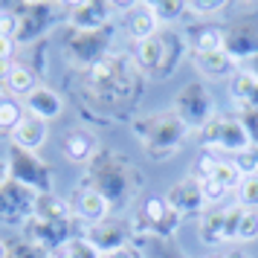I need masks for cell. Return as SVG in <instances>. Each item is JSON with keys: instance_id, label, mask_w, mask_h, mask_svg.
<instances>
[{"instance_id": "1", "label": "cell", "mask_w": 258, "mask_h": 258, "mask_svg": "<svg viewBox=\"0 0 258 258\" xmlns=\"http://www.w3.org/2000/svg\"><path fill=\"white\" fill-rule=\"evenodd\" d=\"M140 67L128 55H107L90 67L87 87L99 105H128L140 93Z\"/></svg>"}, {"instance_id": "2", "label": "cell", "mask_w": 258, "mask_h": 258, "mask_svg": "<svg viewBox=\"0 0 258 258\" xmlns=\"http://www.w3.org/2000/svg\"><path fill=\"white\" fill-rule=\"evenodd\" d=\"M93 191H99L107 200V206H125L131 200V195L140 186V174L134 171V165L110 151H99L90 160L87 168V183Z\"/></svg>"}, {"instance_id": "3", "label": "cell", "mask_w": 258, "mask_h": 258, "mask_svg": "<svg viewBox=\"0 0 258 258\" xmlns=\"http://www.w3.org/2000/svg\"><path fill=\"white\" fill-rule=\"evenodd\" d=\"M134 134L142 140V151L151 160H168L183 145L188 128L177 113H151L134 122Z\"/></svg>"}, {"instance_id": "4", "label": "cell", "mask_w": 258, "mask_h": 258, "mask_svg": "<svg viewBox=\"0 0 258 258\" xmlns=\"http://www.w3.org/2000/svg\"><path fill=\"white\" fill-rule=\"evenodd\" d=\"M183 52H186V38H180L177 32H171V29H160L154 38L137 44L134 61H137L140 73L165 79V76L174 73V67L180 64V58H183Z\"/></svg>"}, {"instance_id": "5", "label": "cell", "mask_w": 258, "mask_h": 258, "mask_svg": "<svg viewBox=\"0 0 258 258\" xmlns=\"http://www.w3.org/2000/svg\"><path fill=\"white\" fill-rule=\"evenodd\" d=\"M6 165H9V180L21 183V186L32 188L35 195H52V174L44 160H38L35 151H24L18 145H9L6 154Z\"/></svg>"}, {"instance_id": "6", "label": "cell", "mask_w": 258, "mask_h": 258, "mask_svg": "<svg viewBox=\"0 0 258 258\" xmlns=\"http://www.w3.org/2000/svg\"><path fill=\"white\" fill-rule=\"evenodd\" d=\"M174 113L183 119L188 131H203L215 119V99L203 82L186 84L174 99Z\"/></svg>"}, {"instance_id": "7", "label": "cell", "mask_w": 258, "mask_h": 258, "mask_svg": "<svg viewBox=\"0 0 258 258\" xmlns=\"http://www.w3.org/2000/svg\"><path fill=\"white\" fill-rule=\"evenodd\" d=\"M200 140L209 151L221 154H241L246 148H252V140H249L241 116H215L200 131Z\"/></svg>"}, {"instance_id": "8", "label": "cell", "mask_w": 258, "mask_h": 258, "mask_svg": "<svg viewBox=\"0 0 258 258\" xmlns=\"http://www.w3.org/2000/svg\"><path fill=\"white\" fill-rule=\"evenodd\" d=\"M113 47V29H93V32H70L64 38V52L67 58L84 67H93L99 61H105Z\"/></svg>"}, {"instance_id": "9", "label": "cell", "mask_w": 258, "mask_h": 258, "mask_svg": "<svg viewBox=\"0 0 258 258\" xmlns=\"http://www.w3.org/2000/svg\"><path fill=\"white\" fill-rule=\"evenodd\" d=\"M223 52L232 61L258 58V12L241 15L223 29Z\"/></svg>"}, {"instance_id": "10", "label": "cell", "mask_w": 258, "mask_h": 258, "mask_svg": "<svg viewBox=\"0 0 258 258\" xmlns=\"http://www.w3.org/2000/svg\"><path fill=\"white\" fill-rule=\"evenodd\" d=\"M241 212H244L241 206H235V209H206L203 215H200L198 238L206 246H221V244L235 241Z\"/></svg>"}, {"instance_id": "11", "label": "cell", "mask_w": 258, "mask_h": 258, "mask_svg": "<svg viewBox=\"0 0 258 258\" xmlns=\"http://www.w3.org/2000/svg\"><path fill=\"white\" fill-rule=\"evenodd\" d=\"M35 198L38 195L32 188L9 180L6 186L0 188V223L3 226H21V223H26L32 218V212H35Z\"/></svg>"}, {"instance_id": "12", "label": "cell", "mask_w": 258, "mask_h": 258, "mask_svg": "<svg viewBox=\"0 0 258 258\" xmlns=\"http://www.w3.org/2000/svg\"><path fill=\"white\" fill-rule=\"evenodd\" d=\"M165 203L171 206V212H177L180 218H200L206 209V200H203V186L195 177H186L168 188Z\"/></svg>"}, {"instance_id": "13", "label": "cell", "mask_w": 258, "mask_h": 258, "mask_svg": "<svg viewBox=\"0 0 258 258\" xmlns=\"http://www.w3.org/2000/svg\"><path fill=\"white\" fill-rule=\"evenodd\" d=\"M52 12H55L52 3H21V6L15 9V15H18V35H15V44H32V41L49 26Z\"/></svg>"}, {"instance_id": "14", "label": "cell", "mask_w": 258, "mask_h": 258, "mask_svg": "<svg viewBox=\"0 0 258 258\" xmlns=\"http://www.w3.org/2000/svg\"><path fill=\"white\" fill-rule=\"evenodd\" d=\"M70 226L73 221H38V218H29L26 221V241L38 244L41 249H47L52 255L55 249H61V246H67L73 241Z\"/></svg>"}, {"instance_id": "15", "label": "cell", "mask_w": 258, "mask_h": 258, "mask_svg": "<svg viewBox=\"0 0 258 258\" xmlns=\"http://www.w3.org/2000/svg\"><path fill=\"white\" fill-rule=\"evenodd\" d=\"M110 3L105 0H82V3H73L70 15H67V24L73 32H93V29H105L110 26Z\"/></svg>"}, {"instance_id": "16", "label": "cell", "mask_w": 258, "mask_h": 258, "mask_svg": "<svg viewBox=\"0 0 258 258\" xmlns=\"http://www.w3.org/2000/svg\"><path fill=\"white\" fill-rule=\"evenodd\" d=\"M142 226L145 229H151L154 235H163V238H171L177 229V223H180V215L171 212V206L165 203V198H145L142 200Z\"/></svg>"}, {"instance_id": "17", "label": "cell", "mask_w": 258, "mask_h": 258, "mask_svg": "<svg viewBox=\"0 0 258 258\" xmlns=\"http://www.w3.org/2000/svg\"><path fill=\"white\" fill-rule=\"evenodd\" d=\"M70 212H73V218H79L82 223L96 226V223L107 221V212H110V206H107V200L102 198L99 191H93L90 186H79L76 191H73Z\"/></svg>"}, {"instance_id": "18", "label": "cell", "mask_w": 258, "mask_h": 258, "mask_svg": "<svg viewBox=\"0 0 258 258\" xmlns=\"http://www.w3.org/2000/svg\"><path fill=\"white\" fill-rule=\"evenodd\" d=\"M122 21H125V32H128L137 44H142V41H148V38H154L160 32V21L154 18L148 3H134V6H128Z\"/></svg>"}, {"instance_id": "19", "label": "cell", "mask_w": 258, "mask_h": 258, "mask_svg": "<svg viewBox=\"0 0 258 258\" xmlns=\"http://www.w3.org/2000/svg\"><path fill=\"white\" fill-rule=\"evenodd\" d=\"M26 110H29V116L41 119V122H52V119L61 116V110H64V102H61V96L47 87V84H38L32 93L24 99Z\"/></svg>"}, {"instance_id": "20", "label": "cell", "mask_w": 258, "mask_h": 258, "mask_svg": "<svg viewBox=\"0 0 258 258\" xmlns=\"http://www.w3.org/2000/svg\"><path fill=\"white\" fill-rule=\"evenodd\" d=\"M87 241L102 252V255H110L116 249H125V229L119 221H102L96 226H87Z\"/></svg>"}, {"instance_id": "21", "label": "cell", "mask_w": 258, "mask_h": 258, "mask_svg": "<svg viewBox=\"0 0 258 258\" xmlns=\"http://www.w3.org/2000/svg\"><path fill=\"white\" fill-rule=\"evenodd\" d=\"M96 154H99V140H96L93 131L87 128H73L64 137V157L70 163H90Z\"/></svg>"}, {"instance_id": "22", "label": "cell", "mask_w": 258, "mask_h": 258, "mask_svg": "<svg viewBox=\"0 0 258 258\" xmlns=\"http://www.w3.org/2000/svg\"><path fill=\"white\" fill-rule=\"evenodd\" d=\"M49 131H47V122H41L35 116H24L21 125L12 131V145L24 148V151H38L44 142H47Z\"/></svg>"}, {"instance_id": "23", "label": "cell", "mask_w": 258, "mask_h": 258, "mask_svg": "<svg viewBox=\"0 0 258 258\" xmlns=\"http://www.w3.org/2000/svg\"><path fill=\"white\" fill-rule=\"evenodd\" d=\"M229 96L238 102V107L258 110V76L249 70H238L229 82Z\"/></svg>"}, {"instance_id": "24", "label": "cell", "mask_w": 258, "mask_h": 258, "mask_svg": "<svg viewBox=\"0 0 258 258\" xmlns=\"http://www.w3.org/2000/svg\"><path fill=\"white\" fill-rule=\"evenodd\" d=\"M191 58H195V67L200 70V76H206V79H226L229 73H238L235 70V64L238 61H232L223 49H218V52H191Z\"/></svg>"}, {"instance_id": "25", "label": "cell", "mask_w": 258, "mask_h": 258, "mask_svg": "<svg viewBox=\"0 0 258 258\" xmlns=\"http://www.w3.org/2000/svg\"><path fill=\"white\" fill-rule=\"evenodd\" d=\"M32 218H38V221H73V212L70 203L58 195H38Z\"/></svg>"}, {"instance_id": "26", "label": "cell", "mask_w": 258, "mask_h": 258, "mask_svg": "<svg viewBox=\"0 0 258 258\" xmlns=\"http://www.w3.org/2000/svg\"><path fill=\"white\" fill-rule=\"evenodd\" d=\"M186 41L191 52H218V49H223V29H218V26H191Z\"/></svg>"}, {"instance_id": "27", "label": "cell", "mask_w": 258, "mask_h": 258, "mask_svg": "<svg viewBox=\"0 0 258 258\" xmlns=\"http://www.w3.org/2000/svg\"><path fill=\"white\" fill-rule=\"evenodd\" d=\"M35 87H38L35 73L29 70L26 64H15V61H12V67H9V73H6V90L26 99V96L32 93Z\"/></svg>"}, {"instance_id": "28", "label": "cell", "mask_w": 258, "mask_h": 258, "mask_svg": "<svg viewBox=\"0 0 258 258\" xmlns=\"http://www.w3.org/2000/svg\"><path fill=\"white\" fill-rule=\"evenodd\" d=\"M206 180H212L215 186H221L223 191H232V188L241 186L244 174L238 171V165H235L232 160H218V163H215V168H212V174L206 177Z\"/></svg>"}, {"instance_id": "29", "label": "cell", "mask_w": 258, "mask_h": 258, "mask_svg": "<svg viewBox=\"0 0 258 258\" xmlns=\"http://www.w3.org/2000/svg\"><path fill=\"white\" fill-rule=\"evenodd\" d=\"M148 6H151L154 18H157L160 24H174V21H180L183 12H186V3H183V0H157V3H148Z\"/></svg>"}, {"instance_id": "30", "label": "cell", "mask_w": 258, "mask_h": 258, "mask_svg": "<svg viewBox=\"0 0 258 258\" xmlns=\"http://www.w3.org/2000/svg\"><path fill=\"white\" fill-rule=\"evenodd\" d=\"M235 241H238V244H252V241H258V209H244L241 212Z\"/></svg>"}, {"instance_id": "31", "label": "cell", "mask_w": 258, "mask_h": 258, "mask_svg": "<svg viewBox=\"0 0 258 258\" xmlns=\"http://www.w3.org/2000/svg\"><path fill=\"white\" fill-rule=\"evenodd\" d=\"M21 119H24V110L15 99H0V134L12 137V131L21 125Z\"/></svg>"}, {"instance_id": "32", "label": "cell", "mask_w": 258, "mask_h": 258, "mask_svg": "<svg viewBox=\"0 0 258 258\" xmlns=\"http://www.w3.org/2000/svg\"><path fill=\"white\" fill-rule=\"evenodd\" d=\"M238 203H241V209H258V174H249L241 180Z\"/></svg>"}, {"instance_id": "33", "label": "cell", "mask_w": 258, "mask_h": 258, "mask_svg": "<svg viewBox=\"0 0 258 258\" xmlns=\"http://www.w3.org/2000/svg\"><path fill=\"white\" fill-rule=\"evenodd\" d=\"M6 258H52V255L47 249H41L38 244H32V241H18V244L9 246Z\"/></svg>"}, {"instance_id": "34", "label": "cell", "mask_w": 258, "mask_h": 258, "mask_svg": "<svg viewBox=\"0 0 258 258\" xmlns=\"http://www.w3.org/2000/svg\"><path fill=\"white\" fill-rule=\"evenodd\" d=\"M232 163L238 165V171L244 177L258 174V145H252V148H246V151H241V154H235Z\"/></svg>"}, {"instance_id": "35", "label": "cell", "mask_w": 258, "mask_h": 258, "mask_svg": "<svg viewBox=\"0 0 258 258\" xmlns=\"http://www.w3.org/2000/svg\"><path fill=\"white\" fill-rule=\"evenodd\" d=\"M64 249H67V255L70 258H102V252H99L87 238H73Z\"/></svg>"}, {"instance_id": "36", "label": "cell", "mask_w": 258, "mask_h": 258, "mask_svg": "<svg viewBox=\"0 0 258 258\" xmlns=\"http://www.w3.org/2000/svg\"><path fill=\"white\" fill-rule=\"evenodd\" d=\"M226 6L223 0H209V3H203V0H191V3H186V12L198 15V18H206V15H218Z\"/></svg>"}, {"instance_id": "37", "label": "cell", "mask_w": 258, "mask_h": 258, "mask_svg": "<svg viewBox=\"0 0 258 258\" xmlns=\"http://www.w3.org/2000/svg\"><path fill=\"white\" fill-rule=\"evenodd\" d=\"M0 35L3 38H12L18 35V15L12 9H0Z\"/></svg>"}, {"instance_id": "38", "label": "cell", "mask_w": 258, "mask_h": 258, "mask_svg": "<svg viewBox=\"0 0 258 258\" xmlns=\"http://www.w3.org/2000/svg\"><path fill=\"white\" fill-rule=\"evenodd\" d=\"M200 186H203V200H206V209H209V206H218V203H221V200L229 195V191H223L221 186H215L212 180H200Z\"/></svg>"}, {"instance_id": "39", "label": "cell", "mask_w": 258, "mask_h": 258, "mask_svg": "<svg viewBox=\"0 0 258 258\" xmlns=\"http://www.w3.org/2000/svg\"><path fill=\"white\" fill-rule=\"evenodd\" d=\"M241 122H244V128H246V134H249L252 145H258V110H244V113H241Z\"/></svg>"}, {"instance_id": "40", "label": "cell", "mask_w": 258, "mask_h": 258, "mask_svg": "<svg viewBox=\"0 0 258 258\" xmlns=\"http://www.w3.org/2000/svg\"><path fill=\"white\" fill-rule=\"evenodd\" d=\"M12 52H15V41L0 35V61H12Z\"/></svg>"}, {"instance_id": "41", "label": "cell", "mask_w": 258, "mask_h": 258, "mask_svg": "<svg viewBox=\"0 0 258 258\" xmlns=\"http://www.w3.org/2000/svg\"><path fill=\"white\" fill-rule=\"evenodd\" d=\"M9 183V165H6V160H0V188Z\"/></svg>"}, {"instance_id": "42", "label": "cell", "mask_w": 258, "mask_h": 258, "mask_svg": "<svg viewBox=\"0 0 258 258\" xmlns=\"http://www.w3.org/2000/svg\"><path fill=\"white\" fill-rule=\"evenodd\" d=\"M102 258H137V255H134L128 246H125V249H116V252H110V255H102Z\"/></svg>"}, {"instance_id": "43", "label": "cell", "mask_w": 258, "mask_h": 258, "mask_svg": "<svg viewBox=\"0 0 258 258\" xmlns=\"http://www.w3.org/2000/svg\"><path fill=\"white\" fill-rule=\"evenodd\" d=\"M221 258H249L246 252H241V249H229L226 255H221Z\"/></svg>"}, {"instance_id": "44", "label": "cell", "mask_w": 258, "mask_h": 258, "mask_svg": "<svg viewBox=\"0 0 258 258\" xmlns=\"http://www.w3.org/2000/svg\"><path fill=\"white\" fill-rule=\"evenodd\" d=\"M52 258H70V255H67V249L61 246V249H55V252H52Z\"/></svg>"}, {"instance_id": "45", "label": "cell", "mask_w": 258, "mask_h": 258, "mask_svg": "<svg viewBox=\"0 0 258 258\" xmlns=\"http://www.w3.org/2000/svg\"><path fill=\"white\" fill-rule=\"evenodd\" d=\"M249 73H255V76H258V58L249 61Z\"/></svg>"}, {"instance_id": "46", "label": "cell", "mask_w": 258, "mask_h": 258, "mask_svg": "<svg viewBox=\"0 0 258 258\" xmlns=\"http://www.w3.org/2000/svg\"><path fill=\"white\" fill-rule=\"evenodd\" d=\"M6 252H9V246H6L3 241H0V258H6Z\"/></svg>"}, {"instance_id": "47", "label": "cell", "mask_w": 258, "mask_h": 258, "mask_svg": "<svg viewBox=\"0 0 258 258\" xmlns=\"http://www.w3.org/2000/svg\"><path fill=\"white\" fill-rule=\"evenodd\" d=\"M209 258H215V255H209Z\"/></svg>"}]
</instances>
